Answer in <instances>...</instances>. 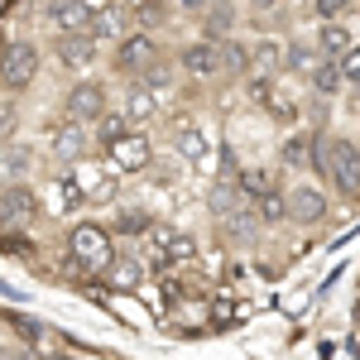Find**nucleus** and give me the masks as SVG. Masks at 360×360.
Listing matches in <instances>:
<instances>
[{"label": "nucleus", "instance_id": "nucleus-26", "mask_svg": "<svg viewBox=\"0 0 360 360\" xmlns=\"http://www.w3.org/2000/svg\"><path fill=\"white\" fill-rule=\"evenodd\" d=\"M317 63H322V53L307 44H288V53H283V68H293V72H312Z\"/></svg>", "mask_w": 360, "mask_h": 360}, {"label": "nucleus", "instance_id": "nucleus-8", "mask_svg": "<svg viewBox=\"0 0 360 360\" xmlns=\"http://www.w3.org/2000/svg\"><path fill=\"white\" fill-rule=\"evenodd\" d=\"M96 49H101V39H91V34H58V58H63V68H72V72H82L96 63Z\"/></svg>", "mask_w": 360, "mask_h": 360}, {"label": "nucleus", "instance_id": "nucleus-11", "mask_svg": "<svg viewBox=\"0 0 360 360\" xmlns=\"http://www.w3.org/2000/svg\"><path fill=\"white\" fill-rule=\"evenodd\" d=\"M82 202H86V193L72 183V173H68V178H58V183H49V188H44V197H39V207H49L53 217H63V212H77Z\"/></svg>", "mask_w": 360, "mask_h": 360}, {"label": "nucleus", "instance_id": "nucleus-27", "mask_svg": "<svg viewBox=\"0 0 360 360\" xmlns=\"http://www.w3.org/2000/svg\"><path fill=\"white\" fill-rule=\"evenodd\" d=\"M91 39H120V10H101V15H91Z\"/></svg>", "mask_w": 360, "mask_h": 360}, {"label": "nucleus", "instance_id": "nucleus-25", "mask_svg": "<svg viewBox=\"0 0 360 360\" xmlns=\"http://www.w3.org/2000/svg\"><path fill=\"white\" fill-rule=\"evenodd\" d=\"M240 188H236V183H231V178H226V183H217V193H212V212H217V217H231V212H240Z\"/></svg>", "mask_w": 360, "mask_h": 360}, {"label": "nucleus", "instance_id": "nucleus-39", "mask_svg": "<svg viewBox=\"0 0 360 360\" xmlns=\"http://www.w3.org/2000/svg\"><path fill=\"white\" fill-rule=\"evenodd\" d=\"M250 10H259V15H269V10H278V0H250Z\"/></svg>", "mask_w": 360, "mask_h": 360}, {"label": "nucleus", "instance_id": "nucleus-2", "mask_svg": "<svg viewBox=\"0 0 360 360\" xmlns=\"http://www.w3.org/2000/svg\"><path fill=\"white\" fill-rule=\"evenodd\" d=\"M327 178L341 193L360 197V144L351 139H327Z\"/></svg>", "mask_w": 360, "mask_h": 360}, {"label": "nucleus", "instance_id": "nucleus-33", "mask_svg": "<svg viewBox=\"0 0 360 360\" xmlns=\"http://www.w3.org/2000/svg\"><path fill=\"white\" fill-rule=\"evenodd\" d=\"M236 188H240L245 197H255V193H264V188H269V178H264L259 168H240V173H236Z\"/></svg>", "mask_w": 360, "mask_h": 360}, {"label": "nucleus", "instance_id": "nucleus-40", "mask_svg": "<svg viewBox=\"0 0 360 360\" xmlns=\"http://www.w3.org/2000/svg\"><path fill=\"white\" fill-rule=\"evenodd\" d=\"M212 0H183V10H207Z\"/></svg>", "mask_w": 360, "mask_h": 360}, {"label": "nucleus", "instance_id": "nucleus-18", "mask_svg": "<svg viewBox=\"0 0 360 360\" xmlns=\"http://www.w3.org/2000/svg\"><path fill=\"white\" fill-rule=\"evenodd\" d=\"M307 77H312V91H317V96H336V91L346 86V72H341V63H336V58H322Z\"/></svg>", "mask_w": 360, "mask_h": 360}, {"label": "nucleus", "instance_id": "nucleus-41", "mask_svg": "<svg viewBox=\"0 0 360 360\" xmlns=\"http://www.w3.org/2000/svg\"><path fill=\"white\" fill-rule=\"evenodd\" d=\"M5 49H10V44H5V34H0V58H5Z\"/></svg>", "mask_w": 360, "mask_h": 360}, {"label": "nucleus", "instance_id": "nucleus-4", "mask_svg": "<svg viewBox=\"0 0 360 360\" xmlns=\"http://www.w3.org/2000/svg\"><path fill=\"white\" fill-rule=\"evenodd\" d=\"M34 72H39V49H34L29 39H15V44L5 49V58H0V82L5 86H29Z\"/></svg>", "mask_w": 360, "mask_h": 360}, {"label": "nucleus", "instance_id": "nucleus-1", "mask_svg": "<svg viewBox=\"0 0 360 360\" xmlns=\"http://www.w3.org/2000/svg\"><path fill=\"white\" fill-rule=\"evenodd\" d=\"M68 250H72V259H77L82 269H111V264H115L111 236H106V226H96V221L72 226V240H68Z\"/></svg>", "mask_w": 360, "mask_h": 360}, {"label": "nucleus", "instance_id": "nucleus-9", "mask_svg": "<svg viewBox=\"0 0 360 360\" xmlns=\"http://www.w3.org/2000/svg\"><path fill=\"white\" fill-rule=\"evenodd\" d=\"M188 255H193V240H188V236H173L164 226L149 231V264H154V269H164L168 259H188Z\"/></svg>", "mask_w": 360, "mask_h": 360}, {"label": "nucleus", "instance_id": "nucleus-24", "mask_svg": "<svg viewBox=\"0 0 360 360\" xmlns=\"http://www.w3.org/2000/svg\"><path fill=\"white\" fill-rule=\"evenodd\" d=\"M221 53H226V72L255 68V53H250V44H240V39H221Z\"/></svg>", "mask_w": 360, "mask_h": 360}, {"label": "nucleus", "instance_id": "nucleus-15", "mask_svg": "<svg viewBox=\"0 0 360 360\" xmlns=\"http://www.w3.org/2000/svg\"><path fill=\"white\" fill-rule=\"evenodd\" d=\"M351 39H356V34L341 25V20H327V25L317 29V53H322V58H341V53H351V49H356Z\"/></svg>", "mask_w": 360, "mask_h": 360}, {"label": "nucleus", "instance_id": "nucleus-7", "mask_svg": "<svg viewBox=\"0 0 360 360\" xmlns=\"http://www.w3.org/2000/svg\"><path fill=\"white\" fill-rule=\"evenodd\" d=\"M49 20L58 34H91V5L86 0H53Z\"/></svg>", "mask_w": 360, "mask_h": 360}, {"label": "nucleus", "instance_id": "nucleus-16", "mask_svg": "<svg viewBox=\"0 0 360 360\" xmlns=\"http://www.w3.org/2000/svg\"><path fill=\"white\" fill-rule=\"evenodd\" d=\"M154 53H159V44L149 39V34H130V39H120V68H149L154 63Z\"/></svg>", "mask_w": 360, "mask_h": 360}, {"label": "nucleus", "instance_id": "nucleus-17", "mask_svg": "<svg viewBox=\"0 0 360 360\" xmlns=\"http://www.w3.org/2000/svg\"><path fill=\"white\" fill-rule=\"evenodd\" d=\"M34 207H39V197L29 193V188H20V183L0 193V217H5V221H25Z\"/></svg>", "mask_w": 360, "mask_h": 360}, {"label": "nucleus", "instance_id": "nucleus-32", "mask_svg": "<svg viewBox=\"0 0 360 360\" xmlns=\"http://www.w3.org/2000/svg\"><path fill=\"white\" fill-rule=\"evenodd\" d=\"M356 0H312V15L327 25V20H346V10H351Z\"/></svg>", "mask_w": 360, "mask_h": 360}, {"label": "nucleus", "instance_id": "nucleus-5", "mask_svg": "<svg viewBox=\"0 0 360 360\" xmlns=\"http://www.w3.org/2000/svg\"><path fill=\"white\" fill-rule=\"evenodd\" d=\"M178 63H183V72H188V77H197V82L221 77V72H226V53H221V44H212V39H197V44H188Z\"/></svg>", "mask_w": 360, "mask_h": 360}, {"label": "nucleus", "instance_id": "nucleus-20", "mask_svg": "<svg viewBox=\"0 0 360 360\" xmlns=\"http://www.w3.org/2000/svg\"><path fill=\"white\" fill-rule=\"evenodd\" d=\"M72 183L82 188V193H96V197H111L115 188H111V178H106V168H96V164H72Z\"/></svg>", "mask_w": 360, "mask_h": 360}, {"label": "nucleus", "instance_id": "nucleus-14", "mask_svg": "<svg viewBox=\"0 0 360 360\" xmlns=\"http://www.w3.org/2000/svg\"><path fill=\"white\" fill-rule=\"evenodd\" d=\"M250 207H255V217H259V221H288V193H283V188H274V183H269V188H264V193H255L250 197Z\"/></svg>", "mask_w": 360, "mask_h": 360}, {"label": "nucleus", "instance_id": "nucleus-38", "mask_svg": "<svg viewBox=\"0 0 360 360\" xmlns=\"http://www.w3.org/2000/svg\"><path fill=\"white\" fill-rule=\"evenodd\" d=\"M336 63H341V72H346V82H356V86H360V49H351V53H341Z\"/></svg>", "mask_w": 360, "mask_h": 360}, {"label": "nucleus", "instance_id": "nucleus-37", "mask_svg": "<svg viewBox=\"0 0 360 360\" xmlns=\"http://www.w3.org/2000/svg\"><path fill=\"white\" fill-rule=\"evenodd\" d=\"M25 154H20V149H10V154H5V159H0V178H10V183H15V178H20V173H25Z\"/></svg>", "mask_w": 360, "mask_h": 360}, {"label": "nucleus", "instance_id": "nucleus-30", "mask_svg": "<svg viewBox=\"0 0 360 360\" xmlns=\"http://www.w3.org/2000/svg\"><path fill=\"white\" fill-rule=\"evenodd\" d=\"M154 115V96L149 91H130L125 96V120H149Z\"/></svg>", "mask_w": 360, "mask_h": 360}, {"label": "nucleus", "instance_id": "nucleus-23", "mask_svg": "<svg viewBox=\"0 0 360 360\" xmlns=\"http://www.w3.org/2000/svg\"><path fill=\"white\" fill-rule=\"evenodd\" d=\"M120 135H130V120H125V111H120V115L106 111L101 120H96V139H101V149H111Z\"/></svg>", "mask_w": 360, "mask_h": 360}, {"label": "nucleus", "instance_id": "nucleus-36", "mask_svg": "<svg viewBox=\"0 0 360 360\" xmlns=\"http://www.w3.org/2000/svg\"><path fill=\"white\" fill-rule=\"evenodd\" d=\"M135 15H139V25H149V29H154V25H164V20H168V10H164V5H154V0L135 5Z\"/></svg>", "mask_w": 360, "mask_h": 360}, {"label": "nucleus", "instance_id": "nucleus-3", "mask_svg": "<svg viewBox=\"0 0 360 360\" xmlns=\"http://www.w3.org/2000/svg\"><path fill=\"white\" fill-rule=\"evenodd\" d=\"M250 96L274 115V120H298V96L278 82L274 72H250Z\"/></svg>", "mask_w": 360, "mask_h": 360}, {"label": "nucleus", "instance_id": "nucleus-29", "mask_svg": "<svg viewBox=\"0 0 360 360\" xmlns=\"http://www.w3.org/2000/svg\"><path fill=\"white\" fill-rule=\"evenodd\" d=\"M312 144H317V135H293L283 144V164H307L312 159Z\"/></svg>", "mask_w": 360, "mask_h": 360}, {"label": "nucleus", "instance_id": "nucleus-22", "mask_svg": "<svg viewBox=\"0 0 360 360\" xmlns=\"http://www.w3.org/2000/svg\"><path fill=\"white\" fill-rule=\"evenodd\" d=\"M106 278H111L115 288H139V278H144V264H139V259H115L111 269H106Z\"/></svg>", "mask_w": 360, "mask_h": 360}, {"label": "nucleus", "instance_id": "nucleus-19", "mask_svg": "<svg viewBox=\"0 0 360 360\" xmlns=\"http://www.w3.org/2000/svg\"><path fill=\"white\" fill-rule=\"evenodd\" d=\"M178 149H183L188 164H202V159L212 154V144H207V135H202L197 120H183V125H178Z\"/></svg>", "mask_w": 360, "mask_h": 360}, {"label": "nucleus", "instance_id": "nucleus-6", "mask_svg": "<svg viewBox=\"0 0 360 360\" xmlns=\"http://www.w3.org/2000/svg\"><path fill=\"white\" fill-rule=\"evenodd\" d=\"M68 115H72L77 125L101 120V115H106V91H101L96 82H77L72 91H68Z\"/></svg>", "mask_w": 360, "mask_h": 360}, {"label": "nucleus", "instance_id": "nucleus-28", "mask_svg": "<svg viewBox=\"0 0 360 360\" xmlns=\"http://www.w3.org/2000/svg\"><path fill=\"white\" fill-rule=\"evenodd\" d=\"M231 25H236V10H231V5H212V15H207V34H202V39L217 44V34H226Z\"/></svg>", "mask_w": 360, "mask_h": 360}, {"label": "nucleus", "instance_id": "nucleus-43", "mask_svg": "<svg viewBox=\"0 0 360 360\" xmlns=\"http://www.w3.org/2000/svg\"><path fill=\"white\" fill-rule=\"evenodd\" d=\"M356 106H360V91H356Z\"/></svg>", "mask_w": 360, "mask_h": 360}, {"label": "nucleus", "instance_id": "nucleus-31", "mask_svg": "<svg viewBox=\"0 0 360 360\" xmlns=\"http://www.w3.org/2000/svg\"><path fill=\"white\" fill-rule=\"evenodd\" d=\"M115 231H120V236H149L154 226H149L144 212H120V217H115Z\"/></svg>", "mask_w": 360, "mask_h": 360}, {"label": "nucleus", "instance_id": "nucleus-34", "mask_svg": "<svg viewBox=\"0 0 360 360\" xmlns=\"http://www.w3.org/2000/svg\"><path fill=\"white\" fill-rule=\"evenodd\" d=\"M226 221V231H231V236H250V231H255V221H259V217H255V212H245V207H240V212H231V217H221Z\"/></svg>", "mask_w": 360, "mask_h": 360}, {"label": "nucleus", "instance_id": "nucleus-12", "mask_svg": "<svg viewBox=\"0 0 360 360\" xmlns=\"http://www.w3.org/2000/svg\"><path fill=\"white\" fill-rule=\"evenodd\" d=\"M288 217L298 226L322 221V217H327V197L317 193V188H293V193H288Z\"/></svg>", "mask_w": 360, "mask_h": 360}, {"label": "nucleus", "instance_id": "nucleus-42", "mask_svg": "<svg viewBox=\"0 0 360 360\" xmlns=\"http://www.w3.org/2000/svg\"><path fill=\"white\" fill-rule=\"evenodd\" d=\"M125 5H144V0H125Z\"/></svg>", "mask_w": 360, "mask_h": 360}, {"label": "nucleus", "instance_id": "nucleus-10", "mask_svg": "<svg viewBox=\"0 0 360 360\" xmlns=\"http://www.w3.org/2000/svg\"><path fill=\"white\" fill-rule=\"evenodd\" d=\"M106 154H111V164L120 168V173H139V168L149 164V139L144 135H120Z\"/></svg>", "mask_w": 360, "mask_h": 360}, {"label": "nucleus", "instance_id": "nucleus-35", "mask_svg": "<svg viewBox=\"0 0 360 360\" xmlns=\"http://www.w3.org/2000/svg\"><path fill=\"white\" fill-rule=\"evenodd\" d=\"M144 86L164 96V91H173V72L168 68H144Z\"/></svg>", "mask_w": 360, "mask_h": 360}, {"label": "nucleus", "instance_id": "nucleus-21", "mask_svg": "<svg viewBox=\"0 0 360 360\" xmlns=\"http://www.w3.org/2000/svg\"><path fill=\"white\" fill-rule=\"evenodd\" d=\"M250 53H255V72H274L278 63H283V53H288V49H283L278 39H259Z\"/></svg>", "mask_w": 360, "mask_h": 360}, {"label": "nucleus", "instance_id": "nucleus-13", "mask_svg": "<svg viewBox=\"0 0 360 360\" xmlns=\"http://www.w3.org/2000/svg\"><path fill=\"white\" fill-rule=\"evenodd\" d=\"M49 144H53V154H58V159H68V164L86 159V135H82V125H77V120H68V125H53Z\"/></svg>", "mask_w": 360, "mask_h": 360}]
</instances>
